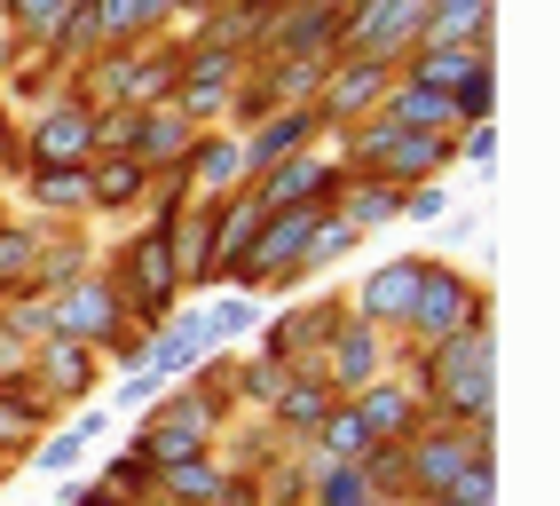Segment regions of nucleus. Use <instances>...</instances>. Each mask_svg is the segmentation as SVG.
Instances as JSON below:
<instances>
[{"label": "nucleus", "instance_id": "f257e3e1", "mask_svg": "<svg viewBox=\"0 0 560 506\" xmlns=\"http://www.w3.org/2000/svg\"><path fill=\"white\" fill-rule=\"evenodd\" d=\"M402 459H410V498H442L474 459H498V419H490V427L427 419L419 436H402Z\"/></svg>", "mask_w": 560, "mask_h": 506}, {"label": "nucleus", "instance_id": "f03ea898", "mask_svg": "<svg viewBox=\"0 0 560 506\" xmlns=\"http://www.w3.org/2000/svg\"><path fill=\"white\" fill-rule=\"evenodd\" d=\"M458 324H490V294H481V285H474L458 262L427 253L419 301H410V333H402V341H442V333H458Z\"/></svg>", "mask_w": 560, "mask_h": 506}, {"label": "nucleus", "instance_id": "7ed1b4c3", "mask_svg": "<svg viewBox=\"0 0 560 506\" xmlns=\"http://www.w3.org/2000/svg\"><path fill=\"white\" fill-rule=\"evenodd\" d=\"M221 444V419L198 404V395L190 388H166V404L151 412V419H142L135 427V436H127V451H142V459H151V467H174V459H206Z\"/></svg>", "mask_w": 560, "mask_h": 506}, {"label": "nucleus", "instance_id": "20e7f679", "mask_svg": "<svg viewBox=\"0 0 560 506\" xmlns=\"http://www.w3.org/2000/svg\"><path fill=\"white\" fill-rule=\"evenodd\" d=\"M16 135H24V166H88L95 159V103H80L63 88L32 119H16Z\"/></svg>", "mask_w": 560, "mask_h": 506}, {"label": "nucleus", "instance_id": "39448f33", "mask_svg": "<svg viewBox=\"0 0 560 506\" xmlns=\"http://www.w3.org/2000/svg\"><path fill=\"white\" fill-rule=\"evenodd\" d=\"M245 48H198L182 41V80H174V112L190 127H221V112H230V88L245 80Z\"/></svg>", "mask_w": 560, "mask_h": 506}, {"label": "nucleus", "instance_id": "423d86ee", "mask_svg": "<svg viewBox=\"0 0 560 506\" xmlns=\"http://www.w3.org/2000/svg\"><path fill=\"white\" fill-rule=\"evenodd\" d=\"M48 333H56V341H88V348L103 356L110 341L127 333V301H119V285H110L103 269H88L80 285H63V294L48 301Z\"/></svg>", "mask_w": 560, "mask_h": 506}, {"label": "nucleus", "instance_id": "0eeeda50", "mask_svg": "<svg viewBox=\"0 0 560 506\" xmlns=\"http://www.w3.org/2000/svg\"><path fill=\"white\" fill-rule=\"evenodd\" d=\"M340 183H348V166L316 142V151H292V159H277V166H260L253 183H245V198H253L260 214H284V206H308V198L331 206V198H340Z\"/></svg>", "mask_w": 560, "mask_h": 506}, {"label": "nucleus", "instance_id": "6e6552de", "mask_svg": "<svg viewBox=\"0 0 560 506\" xmlns=\"http://www.w3.org/2000/svg\"><path fill=\"white\" fill-rule=\"evenodd\" d=\"M316 372H324V380H331V395L348 404L355 388H371L380 372H395V341H387V333H371V324L348 309L340 324H331V341H324V356H316Z\"/></svg>", "mask_w": 560, "mask_h": 506}, {"label": "nucleus", "instance_id": "1a4fd4ad", "mask_svg": "<svg viewBox=\"0 0 560 506\" xmlns=\"http://www.w3.org/2000/svg\"><path fill=\"white\" fill-rule=\"evenodd\" d=\"M419 269H427V253H395V262H380V269L348 294V309L371 324V333L402 341V333H410V301H419Z\"/></svg>", "mask_w": 560, "mask_h": 506}, {"label": "nucleus", "instance_id": "9d476101", "mask_svg": "<svg viewBox=\"0 0 560 506\" xmlns=\"http://www.w3.org/2000/svg\"><path fill=\"white\" fill-rule=\"evenodd\" d=\"M348 317V301L340 294H316V301H292L284 317H269V333H260V356H277V365H316L324 356V341H331V324Z\"/></svg>", "mask_w": 560, "mask_h": 506}, {"label": "nucleus", "instance_id": "9b49d317", "mask_svg": "<svg viewBox=\"0 0 560 506\" xmlns=\"http://www.w3.org/2000/svg\"><path fill=\"white\" fill-rule=\"evenodd\" d=\"M387 88H395V64L331 56V71H324V88H316V112H324V127H355L363 112H380V103H387Z\"/></svg>", "mask_w": 560, "mask_h": 506}, {"label": "nucleus", "instance_id": "f8f14e48", "mask_svg": "<svg viewBox=\"0 0 560 506\" xmlns=\"http://www.w3.org/2000/svg\"><path fill=\"white\" fill-rule=\"evenodd\" d=\"M182 183H190V198H237L253 183L245 135L237 127H198V142L182 151Z\"/></svg>", "mask_w": 560, "mask_h": 506}, {"label": "nucleus", "instance_id": "ddd939ff", "mask_svg": "<svg viewBox=\"0 0 560 506\" xmlns=\"http://www.w3.org/2000/svg\"><path fill=\"white\" fill-rule=\"evenodd\" d=\"M340 0H301V9H284L269 24V41H260V56H292V64H331L340 56Z\"/></svg>", "mask_w": 560, "mask_h": 506}, {"label": "nucleus", "instance_id": "4468645a", "mask_svg": "<svg viewBox=\"0 0 560 506\" xmlns=\"http://www.w3.org/2000/svg\"><path fill=\"white\" fill-rule=\"evenodd\" d=\"M331 404H340V395H331V380H324L316 365H301V372H284L277 404L260 412V419H269L277 436H284V451H308V436L324 427V412H331Z\"/></svg>", "mask_w": 560, "mask_h": 506}, {"label": "nucleus", "instance_id": "2eb2a0df", "mask_svg": "<svg viewBox=\"0 0 560 506\" xmlns=\"http://www.w3.org/2000/svg\"><path fill=\"white\" fill-rule=\"evenodd\" d=\"M348 404L371 427V444H402V436H419V427H427V404H419V388H410L402 372H380L371 388H355Z\"/></svg>", "mask_w": 560, "mask_h": 506}, {"label": "nucleus", "instance_id": "dca6fc26", "mask_svg": "<svg viewBox=\"0 0 560 506\" xmlns=\"http://www.w3.org/2000/svg\"><path fill=\"white\" fill-rule=\"evenodd\" d=\"M95 372H103V356H95L88 341H56V333H48L40 348H32V380H40L63 412H71V404H95Z\"/></svg>", "mask_w": 560, "mask_h": 506}, {"label": "nucleus", "instance_id": "f3484780", "mask_svg": "<svg viewBox=\"0 0 560 506\" xmlns=\"http://www.w3.org/2000/svg\"><path fill=\"white\" fill-rule=\"evenodd\" d=\"M331 127H324V112L316 103H284V112H269L260 127H245V166L260 174V166H277V159H292V151H316Z\"/></svg>", "mask_w": 560, "mask_h": 506}, {"label": "nucleus", "instance_id": "a211bd4d", "mask_svg": "<svg viewBox=\"0 0 560 506\" xmlns=\"http://www.w3.org/2000/svg\"><path fill=\"white\" fill-rule=\"evenodd\" d=\"M16 198L32 206V222H95L88 206V166H24Z\"/></svg>", "mask_w": 560, "mask_h": 506}, {"label": "nucleus", "instance_id": "6ab92c4d", "mask_svg": "<svg viewBox=\"0 0 560 506\" xmlns=\"http://www.w3.org/2000/svg\"><path fill=\"white\" fill-rule=\"evenodd\" d=\"M88 16L103 32V48H142V41H159V32L182 24L174 0H88Z\"/></svg>", "mask_w": 560, "mask_h": 506}, {"label": "nucleus", "instance_id": "aec40b11", "mask_svg": "<svg viewBox=\"0 0 560 506\" xmlns=\"http://www.w3.org/2000/svg\"><path fill=\"white\" fill-rule=\"evenodd\" d=\"M481 64H498V48H474V41H419L395 71H402V80H419V88H442V95H451L458 80H474Z\"/></svg>", "mask_w": 560, "mask_h": 506}, {"label": "nucleus", "instance_id": "412c9836", "mask_svg": "<svg viewBox=\"0 0 560 506\" xmlns=\"http://www.w3.org/2000/svg\"><path fill=\"white\" fill-rule=\"evenodd\" d=\"M198 142V127L174 112V103H151V112H135V127H127V159H142V166H182V151Z\"/></svg>", "mask_w": 560, "mask_h": 506}, {"label": "nucleus", "instance_id": "4be33fe9", "mask_svg": "<svg viewBox=\"0 0 560 506\" xmlns=\"http://www.w3.org/2000/svg\"><path fill=\"white\" fill-rule=\"evenodd\" d=\"M151 198V166L142 159H88V206L95 214H135Z\"/></svg>", "mask_w": 560, "mask_h": 506}, {"label": "nucleus", "instance_id": "5701e85b", "mask_svg": "<svg viewBox=\"0 0 560 506\" xmlns=\"http://www.w3.org/2000/svg\"><path fill=\"white\" fill-rule=\"evenodd\" d=\"M182 324L198 333V348H230V341H245L253 333V294H213V301H198V309H174Z\"/></svg>", "mask_w": 560, "mask_h": 506}, {"label": "nucleus", "instance_id": "b1692460", "mask_svg": "<svg viewBox=\"0 0 560 506\" xmlns=\"http://www.w3.org/2000/svg\"><path fill=\"white\" fill-rule=\"evenodd\" d=\"M380 112H387L395 127H427V135H451V127H458L451 95H442V88H419V80H402V71H395V88H387Z\"/></svg>", "mask_w": 560, "mask_h": 506}, {"label": "nucleus", "instance_id": "393cba45", "mask_svg": "<svg viewBox=\"0 0 560 506\" xmlns=\"http://www.w3.org/2000/svg\"><path fill=\"white\" fill-rule=\"evenodd\" d=\"M95 483H103L110 498H127V506H151V498H159V467L142 459V451H127V444H119V451L103 459V475H95Z\"/></svg>", "mask_w": 560, "mask_h": 506}, {"label": "nucleus", "instance_id": "a878e982", "mask_svg": "<svg viewBox=\"0 0 560 506\" xmlns=\"http://www.w3.org/2000/svg\"><path fill=\"white\" fill-rule=\"evenodd\" d=\"M363 451H371V427L355 419V404H331L324 427L308 436V459H363Z\"/></svg>", "mask_w": 560, "mask_h": 506}, {"label": "nucleus", "instance_id": "bb28decb", "mask_svg": "<svg viewBox=\"0 0 560 506\" xmlns=\"http://www.w3.org/2000/svg\"><path fill=\"white\" fill-rule=\"evenodd\" d=\"M355 475H363L371 498H410V459H402V444H371V451L355 459Z\"/></svg>", "mask_w": 560, "mask_h": 506}, {"label": "nucleus", "instance_id": "cd10ccee", "mask_svg": "<svg viewBox=\"0 0 560 506\" xmlns=\"http://www.w3.org/2000/svg\"><path fill=\"white\" fill-rule=\"evenodd\" d=\"M284 372L292 365H277V356H237V412H269L277 404V388H284Z\"/></svg>", "mask_w": 560, "mask_h": 506}, {"label": "nucleus", "instance_id": "c85d7f7f", "mask_svg": "<svg viewBox=\"0 0 560 506\" xmlns=\"http://www.w3.org/2000/svg\"><path fill=\"white\" fill-rule=\"evenodd\" d=\"M355 245H363V230L348 222V214H340V206H331V214H324V222H316V238H308V253H301V269L316 277V269H331V262H348V253H355Z\"/></svg>", "mask_w": 560, "mask_h": 506}, {"label": "nucleus", "instance_id": "c756f323", "mask_svg": "<svg viewBox=\"0 0 560 506\" xmlns=\"http://www.w3.org/2000/svg\"><path fill=\"white\" fill-rule=\"evenodd\" d=\"M80 451H88V436H80L71 419H56L48 436L24 451V467H40V475H71V467H80Z\"/></svg>", "mask_w": 560, "mask_h": 506}, {"label": "nucleus", "instance_id": "7c9ffc66", "mask_svg": "<svg viewBox=\"0 0 560 506\" xmlns=\"http://www.w3.org/2000/svg\"><path fill=\"white\" fill-rule=\"evenodd\" d=\"M451 112H458V127L498 119V64H481L474 80H458V88H451Z\"/></svg>", "mask_w": 560, "mask_h": 506}, {"label": "nucleus", "instance_id": "2f4dec72", "mask_svg": "<svg viewBox=\"0 0 560 506\" xmlns=\"http://www.w3.org/2000/svg\"><path fill=\"white\" fill-rule=\"evenodd\" d=\"M63 9H71V0H9V32H24V41L40 48L48 32L63 24Z\"/></svg>", "mask_w": 560, "mask_h": 506}, {"label": "nucleus", "instance_id": "473e14b6", "mask_svg": "<svg viewBox=\"0 0 560 506\" xmlns=\"http://www.w3.org/2000/svg\"><path fill=\"white\" fill-rule=\"evenodd\" d=\"M451 159H466V166L490 174V166H498V119H481V127H451Z\"/></svg>", "mask_w": 560, "mask_h": 506}, {"label": "nucleus", "instance_id": "72a5a7b5", "mask_svg": "<svg viewBox=\"0 0 560 506\" xmlns=\"http://www.w3.org/2000/svg\"><path fill=\"white\" fill-rule=\"evenodd\" d=\"M442 498H451V506H498V459H474Z\"/></svg>", "mask_w": 560, "mask_h": 506}, {"label": "nucleus", "instance_id": "f704fd0d", "mask_svg": "<svg viewBox=\"0 0 560 506\" xmlns=\"http://www.w3.org/2000/svg\"><path fill=\"white\" fill-rule=\"evenodd\" d=\"M159 395H166V380H159V372H142V365H135V372L119 380V395H110V404H127V412H142V404H159Z\"/></svg>", "mask_w": 560, "mask_h": 506}, {"label": "nucleus", "instance_id": "c9c22d12", "mask_svg": "<svg viewBox=\"0 0 560 506\" xmlns=\"http://www.w3.org/2000/svg\"><path fill=\"white\" fill-rule=\"evenodd\" d=\"M9 174H24V135H16L9 112H0V183H9Z\"/></svg>", "mask_w": 560, "mask_h": 506}, {"label": "nucleus", "instance_id": "e433bc0d", "mask_svg": "<svg viewBox=\"0 0 560 506\" xmlns=\"http://www.w3.org/2000/svg\"><path fill=\"white\" fill-rule=\"evenodd\" d=\"M63 506H127V498H110L103 483H71V491H63Z\"/></svg>", "mask_w": 560, "mask_h": 506}, {"label": "nucleus", "instance_id": "4c0bfd02", "mask_svg": "<svg viewBox=\"0 0 560 506\" xmlns=\"http://www.w3.org/2000/svg\"><path fill=\"white\" fill-rule=\"evenodd\" d=\"M0 24H9V0H0Z\"/></svg>", "mask_w": 560, "mask_h": 506}]
</instances>
